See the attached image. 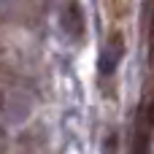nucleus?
<instances>
[{
  "label": "nucleus",
  "mask_w": 154,
  "mask_h": 154,
  "mask_svg": "<svg viewBox=\"0 0 154 154\" xmlns=\"http://www.w3.org/2000/svg\"><path fill=\"white\" fill-rule=\"evenodd\" d=\"M60 22H62V30L70 41H84L87 38V14H84V5L79 0H65L62 3Z\"/></svg>",
  "instance_id": "1"
},
{
  "label": "nucleus",
  "mask_w": 154,
  "mask_h": 154,
  "mask_svg": "<svg viewBox=\"0 0 154 154\" xmlns=\"http://www.w3.org/2000/svg\"><path fill=\"white\" fill-rule=\"evenodd\" d=\"M122 57H125V38H122V32H111L108 41H106V46L100 49V62H97L100 73L103 76H111L119 68Z\"/></svg>",
  "instance_id": "2"
},
{
  "label": "nucleus",
  "mask_w": 154,
  "mask_h": 154,
  "mask_svg": "<svg viewBox=\"0 0 154 154\" xmlns=\"http://www.w3.org/2000/svg\"><path fill=\"white\" fill-rule=\"evenodd\" d=\"M152 54H154V32H152Z\"/></svg>",
  "instance_id": "3"
}]
</instances>
